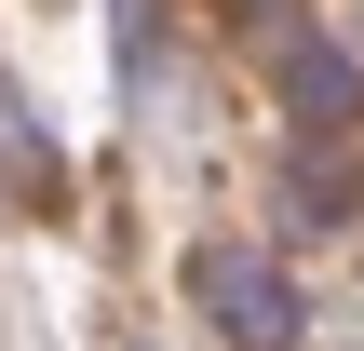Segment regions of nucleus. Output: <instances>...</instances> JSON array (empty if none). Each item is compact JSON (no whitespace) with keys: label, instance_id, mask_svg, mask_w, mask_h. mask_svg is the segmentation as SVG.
<instances>
[{"label":"nucleus","instance_id":"2","mask_svg":"<svg viewBox=\"0 0 364 351\" xmlns=\"http://www.w3.org/2000/svg\"><path fill=\"white\" fill-rule=\"evenodd\" d=\"M297 108H351V68L338 54H297Z\"/></svg>","mask_w":364,"mask_h":351},{"label":"nucleus","instance_id":"1","mask_svg":"<svg viewBox=\"0 0 364 351\" xmlns=\"http://www.w3.org/2000/svg\"><path fill=\"white\" fill-rule=\"evenodd\" d=\"M203 284H216V311H230V325H243V338H257V351L284 338V284H270V271H230V257H216Z\"/></svg>","mask_w":364,"mask_h":351}]
</instances>
